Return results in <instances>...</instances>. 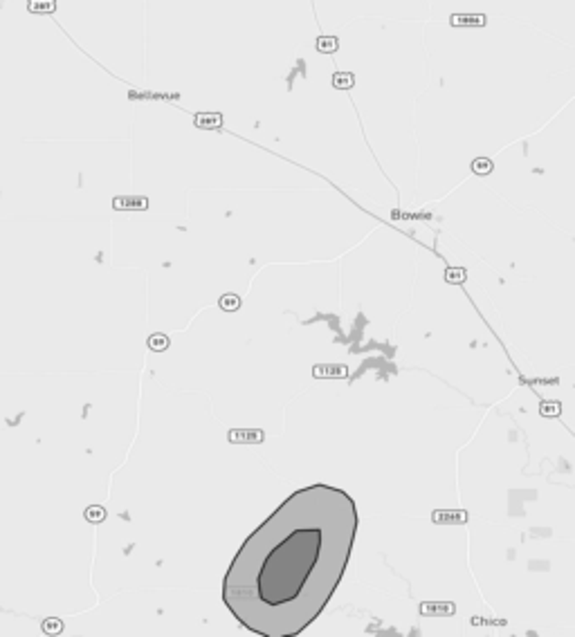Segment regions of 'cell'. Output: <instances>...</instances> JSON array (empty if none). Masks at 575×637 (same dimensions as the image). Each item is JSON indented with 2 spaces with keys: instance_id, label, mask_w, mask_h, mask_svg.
Returning a JSON list of instances; mask_svg holds the SVG:
<instances>
[{
  "instance_id": "obj_1",
  "label": "cell",
  "mask_w": 575,
  "mask_h": 637,
  "mask_svg": "<svg viewBox=\"0 0 575 637\" xmlns=\"http://www.w3.org/2000/svg\"><path fill=\"white\" fill-rule=\"evenodd\" d=\"M357 523L355 500L342 489L295 492L234 556L223 583L229 613L261 637L304 633L346 572Z\"/></svg>"
},
{
  "instance_id": "obj_8",
  "label": "cell",
  "mask_w": 575,
  "mask_h": 637,
  "mask_svg": "<svg viewBox=\"0 0 575 637\" xmlns=\"http://www.w3.org/2000/svg\"><path fill=\"white\" fill-rule=\"evenodd\" d=\"M146 209L149 200L146 197H117L115 200V209Z\"/></svg>"
},
{
  "instance_id": "obj_2",
  "label": "cell",
  "mask_w": 575,
  "mask_h": 637,
  "mask_svg": "<svg viewBox=\"0 0 575 637\" xmlns=\"http://www.w3.org/2000/svg\"><path fill=\"white\" fill-rule=\"evenodd\" d=\"M312 375H315L317 379H344L348 375V370H346V366H335V364H324V366H315L312 368Z\"/></svg>"
},
{
  "instance_id": "obj_7",
  "label": "cell",
  "mask_w": 575,
  "mask_h": 637,
  "mask_svg": "<svg viewBox=\"0 0 575 637\" xmlns=\"http://www.w3.org/2000/svg\"><path fill=\"white\" fill-rule=\"evenodd\" d=\"M353 86H355L353 72H335L333 74V88H337V90H351Z\"/></svg>"
},
{
  "instance_id": "obj_16",
  "label": "cell",
  "mask_w": 575,
  "mask_h": 637,
  "mask_svg": "<svg viewBox=\"0 0 575 637\" xmlns=\"http://www.w3.org/2000/svg\"><path fill=\"white\" fill-rule=\"evenodd\" d=\"M43 630H45L48 635H59L61 630H63V624H61L59 619H48V621L43 624Z\"/></svg>"
},
{
  "instance_id": "obj_10",
  "label": "cell",
  "mask_w": 575,
  "mask_h": 637,
  "mask_svg": "<svg viewBox=\"0 0 575 637\" xmlns=\"http://www.w3.org/2000/svg\"><path fill=\"white\" fill-rule=\"evenodd\" d=\"M488 20H485V16H481V14H477V16H463V14H456V16H452V25H485Z\"/></svg>"
},
{
  "instance_id": "obj_15",
  "label": "cell",
  "mask_w": 575,
  "mask_h": 637,
  "mask_svg": "<svg viewBox=\"0 0 575 637\" xmlns=\"http://www.w3.org/2000/svg\"><path fill=\"white\" fill-rule=\"evenodd\" d=\"M540 413L544 417H557L562 413V406H559V402H544L540 406Z\"/></svg>"
},
{
  "instance_id": "obj_12",
  "label": "cell",
  "mask_w": 575,
  "mask_h": 637,
  "mask_svg": "<svg viewBox=\"0 0 575 637\" xmlns=\"http://www.w3.org/2000/svg\"><path fill=\"white\" fill-rule=\"evenodd\" d=\"M465 278H468V271H465L463 267H449L445 271V281H447V283H452V285L463 283Z\"/></svg>"
},
{
  "instance_id": "obj_3",
  "label": "cell",
  "mask_w": 575,
  "mask_h": 637,
  "mask_svg": "<svg viewBox=\"0 0 575 637\" xmlns=\"http://www.w3.org/2000/svg\"><path fill=\"white\" fill-rule=\"evenodd\" d=\"M193 124L202 130H218L223 126V114L221 112H198L193 117Z\"/></svg>"
},
{
  "instance_id": "obj_11",
  "label": "cell",
  "mask_w": 575,
  "mask_h": 637,
  "mask_svg": "<svg viewBox=\"0 0 575 637\" xmlns=\"http://www.w3.org/2000/svg\"><path fill=\"white\" fill-rule=\"evenodd\" d=\"M218 305H221V310H225V312H236L240 307V299L236 294H223L221 301H218Z\"/></svg>"
},
{
  "instance_id": "obj_13",
  "label": "cell",
  "mask_w": 575,
  "mask_h": 637,
  "mask_svg": "<svg viewBox=\"0 0 575 637\" xmlns=\"http://www.w3.org/2000/svg\"><path fill=\"white\" fill-rule=\"evenodd\" d=\"M83 516H86V521H90V523H101V521L106 519V509L99 507V505H90Z\"/></svg>"
},
{
  "instance_id": "obj_6",
  "label": "cell",
  "mask_w": 575,
  "mask_h": 637,
  "mask_svg": "<svg viewBox=\"0 0 575 637\" xmlns=\"http://www.w3.org/2000/svg\"><path fill=\"white\" fill-rule=\"evenodd\" d=\"M315 48H317V52H321V54H335L339 50V41H337V36H319Z\"/></svg>"
},
{
  "instance_id": "obj_14",
  "label": "cell",
  "mask_w": 575,
  "mask_h": 637,
  "mask_svg": "<svg viewBox=\"0 0 575 637\" xmlns=\"http://www.w3.org/2000/svg\"><path fill=\"white\" fill-rule=\"evenodd\" d=\"M149 348L151 350H166L169 348V337L166 335H153V337H149Z\"/></svg>"
},
{
  "instance_id": "obj_4",
  "label": "cell",
  "mask_w": 575,
  "mask_h": 637,
  "mask_svg": "<svg viewBox=\"0 0 575 637\" xmlns=\"http://www.w3.org/2000/svg\"><path fill=\"white\" fill-rule=\"evenodd\" d=\"M263 440V431L254 429V431H243V429H236V431H229V442H261Z\"/></svg>"
},
{
  "instance_id": "obj_5",
  "label": "cell",
  "mask_w": 575,
  "mask_h": 637,
  "mask_svg": "<svg viewBox=\"0 0 575 637\" xmlns=\"http://www.w3.org/2000/svg\"><path fill=\"white\" fill-rule=\"evenodd\" d=\"M422 615H436V617H447L454 613V604H422L420 606Z\"/></svg>"
},
{
  "instance_id": "obj_9",
  "label": "cell",
  "mask_w": 575,
  "mask_h": 637,
  "mask_svg": "<svg viewBox=\"0 0 575 637\" xmlns=\"http://www.w3.org/2000/svg\"><path fill=\"white\" fill-rule=\"evenodd\" d=\"M492 160H488V157H477L472 162V173L474 175H490L492 173Z\"/></svg>"
},
{
  "instance_id": "obj_17",
  "label": "cell",
  "mask_w": 575,
  "mask_h": 637,
  "mask_svg": "<svg viewBox=\"0 0 575 637\" xmlns=\"http://www.w3.org/2000/svg\"><path fill=\"white\" fill-rule=\"evenodd\" d=\"M54 7H56L54 0H34V3H32V9H34V12H43V14H45V12H52Z\"/></svg>"
}]
</instances>
